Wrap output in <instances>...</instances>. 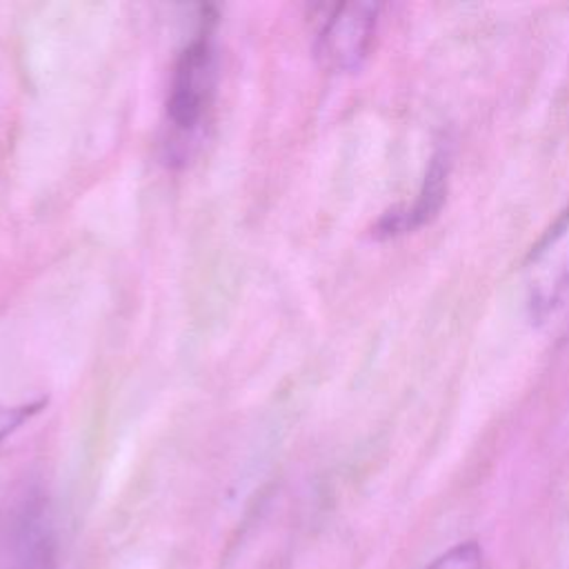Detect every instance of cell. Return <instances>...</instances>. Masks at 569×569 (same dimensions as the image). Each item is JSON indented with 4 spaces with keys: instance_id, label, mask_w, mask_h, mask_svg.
<instances>
[{
    "instance_id": "cell-2",
    "label": "cell",
    "mask_w": 569,
    "mask_h": 569,
    "mask_svg": "<svg viewBox=\"0 0 569 569\" xmlns=\"http://www.w3.org/2000/svg\"><path fill=\"white\" fill-rule=\"evenodd\" d=\"M525 298L538 322H551L569 311V204L529 251Z\"/></svg>"
},
{
    "instance_id": "cell-1",
    "label": "cell",
    "mask_w": 569,
    "mask_h": 569,
    "mask_svg": "<svg viewBox=\"0 0 569 569\" xmlns=\"http://www.w3.org/2000/svg\"><path fill=\"white\" fill-rule=\"evenodd\" d=\"M216 89V51L211 29L202 27L180 51L167 98V122L171 129L173 153L193 144L200 136Z\"/></svg>"
},
{
    "instance_id": "cell-6",
    "label": "cell",
    "mask_w": 569,
    "mask_h": 569,
    "mask_svg": "<svg viewBox=\"0 0 569 569\" xmlns=\"http://www.w3.org/2000/svg\"><path fill=\"white\" fill-rule=\"evenodd\" d=\"M44 407V400H36V402H24L18 407H9V405H0V442L4 438H9L16 429H20L31 416H36L40 409Z\"/></svg>"
},
{
    "instance_id": "cell-4",
    "label": "cell",
    "mask_w": 569,
    "mask_h": 569,
    "mask_svg": "<svg viewBox=\"0 0 569 569\" xmlns=\"http://www.w3.org/2000/svg\"><path fill=\"white\" fill-rule=\"evenodd\" d=\"M11 538L9 542L18 551V560L27 565V569H42L49 560L51 547V529L49 516L40 498L27 496L16 505V511L9 522Z\"/></svg>"
},
{
    "instance_id": "cell-5",
    "label": "cell",
    "mask_w": 569,
    "mask_h": 569,
    "mask_svg": "<svg viewBox=\"0 0 569 569\" xmlns=\"http://www.w3.org/2000/svg\"><path fill=\"white\" fill-rule=\"evenodd\" d=\"M425 569H487V560L476 540H465L442 551Z\"/></svg>"
},
{
    "instance_id": "cell-3",
    "label": "cell",
    "mask_w": 569,
    "mask_h": 569,
    "mask_svg": "<svg viewBox=\"0 0 569 569\" xmlns=\"http://www.w3.org/2000/svg\"><path fill=\"white\" fill-rule=\"evenodd\" d=\"M378 22V7L369 2L336 4L318 33V56L336 71L356 69L369 53Z\"/></svg>"
}]
</instances>
